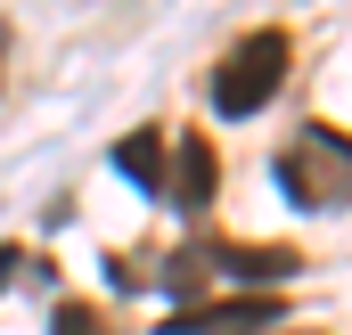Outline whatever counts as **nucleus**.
<instances>
[{"instance_id":"nucleus-1","label":"nucleus","mask_w":352,"mask_h":335,"mask_svg":"<svg viewBox=\"0 0 352 335\" xmlns=\"http://www.w3.org/2000/svg\"><path fill=\"white\" fill-rule=\"evenodd\" d=\"M270 180L295 213H328L352 196V139H336L328 123H303V139H287L270 156Z\"/></svg>"},{"instance_id":"nucleus-2","label":"nucleus","mask_w":352,"mask_h":335,"mask_svg":"<svg viewBox=\"0 0 352 335\" xmlns=\"http://www.w3.org/2000/svg\"><path fill=\"white\" fill-rule=\"evenodd\" d=\"M287 58H295V49H287V33H278V25L246 33V41H238V49H230V58L205 74L213 115H221V123H246V115H263L270 98L287 90Z\"/></svg>"},{"instance_id":"nucleus-3","label":"nucleus","mask_w":352,"mask_h":335,"mask_svg":"<svg viewBox=\"0 0 352 335\" xmlns=\"http://www.w3.org/2000/svg\"><path fill=\"white\" fill-rule=\"evenodd\" d=\"M287 327V303L278 294H230V303H180L164 335H270Z\"/></svg>"},{"instance_id":"nucleus-4","label":"nucleus","mask_w":352,"mask_h":335,"mask_svg":"<svg viewBox=\"0 0 352 335\" xmlns=\"http://www.w3.org/2000/svg\"><path fill=\"white\" fill-rule=\"evenodd\" d=\"M205 262L230 270L238 286H287V278H303V253L295 246H213Z\"/></svg>"},{"instance_id":"nucleus-5","label":"nucleus","mask_w":352,"mask_h":335,"mask_svg":"<svg viewBox=\"0 0 352 335\" xmlns=\"http://www.w3.org/2000/svg\"><path fill=\"white\" fill-rule=\"evenodd\" d=\"M213 188H221L213 148H205V139H180L173 172H164V205H180V213H205V205H213Z\"/></svg>"},{"instance_id":"nucleus-6","label":"nucleus","mask_w":352,"mask_h":335,"mask_svg":"<svg viewBox=\"0 0 352 335\" xmlns=\"http://www.w3.org/2000/svg\"><path fill=\"white\" fill-rule=\"evenodd\" d=\"M115 172H123V180H140L148 196H164V139H156V131L115 139Z\"/></svg>"},{"instance_id":"nucleus-7","label":"nucleus","mask_w":352,"mask_h":335,"mask_svg":"<svg viewBox=\"0 0 352 335\" xmlns=\"http://www.w3.org/2000/svg\"><path fill=\"white\" fill-rule=\"evenodd\" d=\"M50 335H107V319H98L90 303H58V311H50Z\"/></svg>"},{"instance_id":"nucleus-8","label":"nucleus","mask_w":352,"mask_h":335,"mask_svg":"<svg viewBox=\"0 0 352 335\" xmlns=\"http://www.w3.org/2000/svg\"><path fill=\"white\" fill-rule=\"evenodd\" d=\"M16 270H25V253H16V246H0V294L16 286Z\"/></svg>"},{"instance_id":"nucleus-9","label":"nucleus","mask_w":352,"mask_h":335,"mask_svg":"<svg viewBox=\"0 0 352 335\" xmlns=\"http://www.w3.org/2000/svg\"><path fill=\"white\" fill-rule=\"evenodd\" d=\"M0 58H8V33H0Z\"/></svg>"},{"instance_id":"nucleus-10","label":"nucleus","mask_w":352,"mask_h":335,"mask_svg":"<svg viewBox=\"0 0 352 335\" xmlns=\"http://www.w3.org/2000/svg\"><path fill=\"white\" fill-rule=\"evenodd\" d=\"M311 335H328V327H311Z\"/></svg>"}]
</instances>
